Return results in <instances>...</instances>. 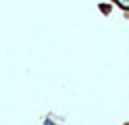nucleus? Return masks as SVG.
<instances>
[{"instance_id":"obj_1","label":"nucleus","mask_w":129,"mask_h":125,"mask_svg":"<svg viewBox=\"0 0 129 125\" xmlns=\"http://www.w3.org/2000/svg\"><path fill=\"white\" fill-rule=\"evenodd\" d=\"M118 2H119V4H121V6H123V8H125V6H127V0H118Z\"/></svg>"}]
</instances>
